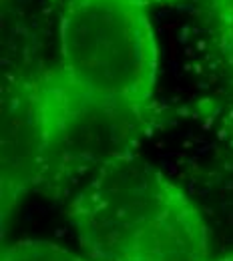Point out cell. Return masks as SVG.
<instances>
[{"instance_id": "obj_1", "label": "cell", "mask_w": 233, "mask_h": 261, "mask_svg": "<svg viewBox=\"0 0 233 261\" xmlns=\"http://www.w3.org/2000/svg\"><path fill=\"white\" fill-rule=\"evenodd\" d=\"M83 249L97 261H209V227L187 193L129 153L95 167L68 205Z\"/></svg>"}, {"instance_id": "obj_2", "label": "cell", "mask_w": 233, "mask_h": 261, "mask_svg": "<svg viewBox=\"0 0 233 261\" xmlns=\"http://www.w3.org/2000/svg\"><path fill=\"white\" fill-rule=\"evenodd\" d=\"M145 0H67L57 68L70 91L113 117L145 125L157 87L159 46Z\"/></svg>"}, {"instance_id": "obj_3", "label": "cell", "mask_w": 233, "mask_h": 261, "mask_svg": "<svg viewBox=\"0 0 233 261\" xmlns=\"http://www.w3.org/2000/svg\"><path fill=\"white\" fill-rule=\"evenodd\" d=\"M87 109L93 107L70 91L57 66L4 74L0 100L2 235L24 195L63 165L70 130Z\"/></svg>"}, {"instance_id": "obj_4", "label": "cell", "mask_w": 233, "mask_h": 261, "mask_svg": "<svg viewBox=\"0 0 233 261\" xmlns=\"http://www.w3.org/2000/svg\"><path fill=\"white\" fill-rule=\"evenodd\" d=\"M0 261H89L70 249L44 241V239H20L2 251Z\"/></svg>"}, {"instance_id": "obj_5", "label": "cell", "mask_w": 233, "mask_h": 261, "mask_svg": "<svg viewBox=\"0 0 233 261\" xmlns=\"http://www.w3.org/2000/svg\"><path fill=\"white\" fill-rule=\"evenodd\" d=\"M221 57L233 74V0H205Z\"/></svg>"}, {"instance_id": "obj_6", "label": "cell", "mask_w": 233, "mask_h": 261, "mask_svg": "<svg viewBox=\"0 0 233 261\" xmlns=\"http://www.w3.org/2000/svg\"><path fill=\"white\" fill-rule=\"evenodd\" d=\"M223 125H225V135H227L229 143L233 145V105L227 109V113L223 117Z\"/></svg>"}, {"instance_id": "obj_7", "label": "cell", "mask_w": 233, "mask_h": 261, "mask_svg": "<svg viewBox=\"0 0 233 261\" xmlns=\"http://www.w3.org/2000/svg\"><path fill=\"white\" fill-rule=\"evenodd\" d=\"M147 4H165V2H177V0H145Z\"/></svg>"}, {"instance_id": "obj_8", "label": "cell", "mask_w": 233, "mask_h": 261, "mask_svg": "<svg viewBox=\"0 0 233 261\" xmlns=\"http://www.w3.org/2000/svg\"><path fill=\"white\" fill-rule=\"evenodd\" d=\"M209 261H233V253L231 255H225V257H219V259H209Z\"/></svg>"}]
</instances>
